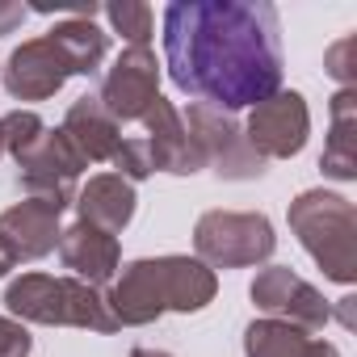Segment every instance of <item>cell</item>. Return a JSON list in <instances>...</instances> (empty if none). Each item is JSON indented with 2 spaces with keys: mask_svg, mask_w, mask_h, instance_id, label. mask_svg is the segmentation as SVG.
<instances>
[{
  "mask_svg": "<svg viewBox=\"0 0 357 357\" xmlns=\"http://www.w3.org/2000/svg\"><path fill=\"white\" fill-rule=\"evenodd\" d=\"M59 206L43 202V198H22L0 215V248L17 261H43L47 252H55L59 244Z\"/></svg>",
  "mask_w": 357,
  "mask_h": 357,
  "instance_id": "cell-12",
  "label": "cell"
},
{
  "mask_svg": "<svg viewBox=\"0 0 357 357\" xmlns=\"http://www.w3.org/2000/svg\"><path fill=\"white\" fill-rule=\"evenodd\" d=\"M43 130H47V122L34 114V109H13V114H5L0 118V139H5V151L17 160L26 147H34L38 139H43Z\"/></svg>",
  "mask_w": 357,
  "mask_h": 357,
  "instance_id": "cell-22",
  "label": "cell"
},
{
  "mask_svg": "<svg viewBox=\"0 0 357 357\" xmlns=\"http://www.w3.org/2000/svg\"><path fill=\"white\" fill-rule=\"evenodd\" d=\"M59 130L68 135V143L80 151V160H84V164H101V160H109V155H114V147L122 143V126L109 118V109L97 101V93L76 97V101L68 105V114H63V126H59Z\"/></svg>",
  "mask_w": 357,
  "mask_h": 357,
  "instance_id": "cell-15",
  "label": "cell"
},
{
  "mask_svg": "<svg viewBox=\"0 0 357 357\" xmlns=\"http://www.w3.org/2000/svg\"><path fill=\"white\" fill-rule=\"evenodd\" d=\"M0 80H5V89L17 101H47L72 80V68L47 38H30L5 59V76Z\"/></svg>",
  "mask_w": 357,
  "mask_h": 357,
  "instance_id": "cell-13",
  "label": "cell"
},
{
  "mask_svg": "<svg viewBox=\"0 0 357 357\" xmlns=\"http://www.w3.org/2000/svg\"><path fill=\"white\" fill-rule=\"evenodd\" d=\"M194 248L211 269H248L273 257L278 236L261 211H206L194 223Z\"/></svg>",
  "mask_w": 357,
  "mask_h": 357,
  "instance_id": "cell-5",
  "label": "cell"
},
{
  "mask_svg": "<svg viewBox=\"0 0 357 357\" xmlns=\"http://www.w3.org/2000/svg\"><path fill=\"white\" fill-rule=\"evenodd\" d=\"M47 43L63 55L72 76H93L105 63V55H109V34L97 22H89V17H68V22L51 26Z\"/></svg>",
  "mask_w": 357,
  "mask_h": 357,
  "instance_id": "cell-19",
  "label": "cell"
},
{
  "mask_svg": "<svg viewBox=\"0 0 357 357\" xmlns=\"http://www.w3.org/2000/svg\"><path fill=\"white\" fill-rule=\"evenodd\" d=\"M101 13L109 17L114 34L126 38V47H151V30H155V13L143 0H114V5H101Z\"/></svg>",
  "mask_w": 357,
  "mask_h": 357,
  "instance_id": "cell-20",
  "label": "cell"
},
{
  "mask_svg": "<svg viewBox=\"0 0 357 357\" xmlns=\"http://www.w3.org/2000/svg\"><path fill=\"white\" fill-rule=\"evenodd\" d=\"M155 97H160V63H155L151 47H126L105 68L101 93H97V101L109 109V118L118 126L122 122H143V114L155 105Z\"/></svg>",
  "mask_w": 357,
  "mask_h": 357,
  "instance_id": "cell-10",
  "label": "cell"
},
{
  "mask_svg": "<svg viewBox=\"0 0 357 357\" xmlns=\"http://www.w3.org/2000/svg\"><path fill=\"white\" fill-rule=\"evenodd\" d=\"M109 164L118 168V176L122 181H147V176L155 172V160H151V147H147V139L143 135H130V139H122L118 147H114V155H109Z\"/></svg>",
  "mask_w": 357,
  "mask_h": 357,
  "instance_id": "cell-21",
  "label": "cell"
},
{
  "mask_svg": "<svg viewBox=\"0 0 357 357\" xmlns=\"http://www.w3.org/2000/svg\"><path fill=\"white\" fill-rule=\"evenodd\" d=\"M59 261H63V269H72V278H80V282H89V286H105V282H114L118 278V269H122V248H118V236H109V231H101V227H89V223H72V227H63L59 231Z\"/></svg>",
  "mask_w": 357,
  "mask_h": 357,
  "instance_id": "cell-14",
  "label": "cell"
},
{
  "mask_svg": "<svg viewBox=\"0 0 357 357\" xmlns=\"http://www.w3.org/2000/svg\"><path fill=\"white\" fill-rule=\"evenodd\" d=\"M168 80L215 109H252L282 89V22L269 0H172Z\"/></svg>",
  "mask_w": 357,
  "mask_h": 357,
  "instance_id": "cell-1",
  "label": "cell"
},
{
  "mask_svg": "<svg viewBox=\"0 0 357 357\" xmlns=\"http://www.w3.org/2000/svg\"><path fill=\"white\" fill-rule=\"evenodd\" d=\"M324 72H328L340 89H353V84H357V34H344L340 43L328 47V55H324Z\"/></svg>",
  "mask_w": 357,
  "mask_h": 357,
  "instance_id": "cell-23",
  "label": "cell"
},
{
  "mask_svg": "<svg viewBox=\"0 0 357 357\" xmlns=\"http://www.w3.org/2000/svg\"><path fill=\"white\" fill-rule=\"evenodd\" d=\"M130 357H172V353H164V349H135Z\"/></svg>",
  "mask_w": 357,
  "mask_h": 357,
  "instance_id": "cell-27",
  "label": "cell"
},
{
  "mask_svg": "<svg viewBox=\"0 0 357 357\" xmlns=\"http://www.w3.org/2000/svg\"><path fill=\"white\" fill-rule=\"evenodd\" d=\"M219 294V278L211 265H202L198 257H143V261H130L105 303H109V315L118 319V328H143V324H155L164 311H181V315H194L202 307H211Z\"/></svg>",
  "mask_w": 357,
  "mask_h": 357,
  "instance_id": "cell-2",
  "label": "cell"
},
{
  "mask_svg": "<svg viewBox=\"0 0 357 357\" xmlns=\"http://www.w3.org/2000/svg\"><path fill=\"white\" fill-rule=\"evenodd\" d=\"M244 135L252 143V151L269 164V160H290L307 147L311 135V109L307 97L298 89H278L273 97H265L261 105H252Z\"/></svg>",
  "mask_w": 357,
  "mask_h": 357,
  "instance_id": "cell-9",
  "label": "cell"
},
{
  "mask_svg": "<svg viewBox=\"0 0 357 357\" xmlns=\"http://www.w3.org/2000/svg\"><path fill=\"white\" fill-rule=\"evenodd\" d=\"M290 231L307 248V257L324 269V278L353 286L357 278V211L344 194L332 190H303L290 211Z\"/></svg>",
  "mask_w": 357,
  "mask_h": 357,
  "instance_id": "cell-4",
  "label": "cell"
},
{
  "mask_svg": "<svg viewBox=\"0 0 357 357\" xmlns=\"http://www.w3.org/2000/svg\"><path fill=\"white\" fill-rule=\"evenodd\" d=\"M248 294H252L257 311H265V319H282V324L303 328V332H311V336L324 332L328 319H332L328 298H324L311 282H303L290 265H265V269L252 278Z\"/></svg>",
  "mask_w": 357,
  "mask_h": 357,
  "instance_id": "cell-8",
  "label": "cell"
},
{
  "mask_svg": "<svg viewBox=\"0 0 357 357\" xmlns=\"http://www.w3.org/2000/svg\"><path fill=\"white\" fill-rule=\"evenodd\" d=\"M0 155H5V139H0Z\"/></svg>",
  "mask_w": 357,
  "mask_h": 357,
  "instance_id": "cell-29",
  "label": "cell"
},
{
  "mask_svg": "<svg viewBox=\"0 0 357 357\" xmlns=\"http://www.w3.org/2000/svg\"><path fill=\"white\" fill-rule=\"evenodd\" d=\"M26 17H30V9H26V5H17V0H0V38L13 34Z\"/></svg>",
  "mask_w": 357,
  "mask_h": 357,
  "instance_id": "cell-25",
  "label": "cell"
},
{
  "mask_svg": "<svg viewBox=\"0 0 357 357\" xmlns=\"http://www.w3.org/2000/svg\"><path fill=\"white\" fill-rule=\"evenodd\" d=\"M34 349V336L22 319H9V315H0V357H30Z\"/></svg>",
  "mask_w": 357,
  "mask_h": 357,
  "instance_id": "cell-24",
  "label": "cell"
},
{
  "mask_svg": "<svg viewBox=\"0 0 357 357\" xmlns=\"http://www.w3.org/2000/svg\"><path fill=\"white\" fill-rule=\"evenodd\" d=\"M181 118H185L198 151H202V164L215 168L219 181H257V176L265 172V160L252 151L244 126L227 109H215V105L194 101Z\"/></svg>",
  "mask_w": 357,
  "mask_h": 357,
  "instance_id": "cell-6",
  "label": "cell"
},
{
  "mask_svg": "<svg viewBox=\"0 0 357 357\" xmlns=\"http://www.w3.org/2000/svg\"><path fill=\"white\" fill-rule=\"evenodd\" d=\"M319 168L332 181H357V89H340L332 97V130Z\"/></svg>",
  "mask_w": 357,
  "mask_h": 357,
  "instance_id": "cell-18",
  "label": "cell"
},
{
  "mask_svg": "<svg viewBox=\"0 0 357 357\" xmlns=\"http://www.w3.org/2000/svg\"><path fill=\"white\" fill-rule=\"evenodd\" d=\"M9 269H13V257H9V252H5V248H0V278H5V273H9Z\"/></svg>",
  "mask_w": 357,
  "mask_h": 357,
  "instance_id": "cell-28",
  "label": "cell"
},
{
  "mask_svg": "<svg viewBox=\"0 0 357 357\" xmlns=\"http://www.w3.org/2000/svg\"><path fill=\"white\" fill-rule=\"evenodd\" d=\"M336 303H340V311H336V315H340V324H344V328H353V303H357V298H353V294H344V298H336Z\"/></svg>",
  "mask_w": 357,
  "mask_h": 357,
  "instance_id": "cell-26",
  "label": "cell"
},
{
  "mask_svg": "<svg viewBox=\"0 0 357 357\" xmlns=\"http://www.w3.org/2000/svg\"><path fill=\"white\" fill-rule=\"evenodd\" d=\"M244 353L248 357H340L332 340L290 328L282 319H252L244 328Z\"/></svg>",
  "mask_w": 357,
  "mask_h": 357,
  "instance_id": "cell-17",
  "label": "cell"
},
{
  "mask_svg": "<svg viewBox=\"0 0 357 357\" xmlns=\"http://www.w3.org/2000/svg\"><path fill=\"white\" fill-rule=\"evenodd\" d=\"M135 202L139 198H135V185L130 181H122L118 172H97V176H89L84 190H76V202L72 206L80 211V223L118 236L135 219Z\"/></svg>",
  "mask_w": 357,
  "mask_h": 357,
  "instance_id": "cell-16",
  "label": "cell"
},
{
  "mask_svg": "<svg viewBox=\"0 0 357 357\" xmlns=\"http://www.w3.org/2000/svg\"><path fill=\"white\" fill-rule=\"evenodd\" d=\"M17 190L26 198H43L59 211H68L76 202V181H80V172L89 168L80 160V151L68 143L63 130H43V139L34 147H26L17 155Z\"/></svg>",
  "mask_w": 357,
  "mask_h": 357,
  "instance_id": "cell-7",
  "label": "cell"
},
{
  "mask_svg": "<svg viewBox=\"0 0 357 357\" xmlns=\"http://www.w3.org/2000/svg\"><path fill=\"white\" fill-rule=\"evenodd\" d=\"M5 307L22 324H47V328H89V332H118V319L109 315V303L97 286L80 278H55V273H22L5 286Z\"/></svg>",
  "mask_w": 357,
  "mask_h": 357,
  "instance_id": "cell-3",
  "label": "cell"
},
{
  "mask_svg": "<svg viewBox=\"0 0 357 357\" xmlns=\"http://www.w3.org/2000/svg\"><path fill=\"white\" fill-rule=\"evenodd\" d=\"M143 139L151 147V160H155V172H172V176H194L202 172V151L181 118V109H176L168 97H155V105L143 114Z\"/></svg>",
  "mask_w": 357,
  "mask_h": 357,
  "instance_id": "cell-11",
  "label": "cell"
}]
</instances>
